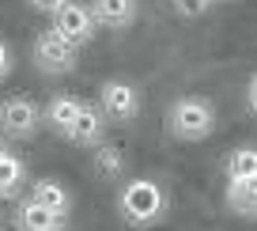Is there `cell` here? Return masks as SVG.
<instances>
[{"label":"cell","mask_w":257,"mask_h":231,"mask_svg":"<svg viewBox=\"0 0 257 231\" xmlns=\"http://www.w3.org/2000/svg\"><path fill=\"white\" fill-rule=\"evenodd\" d=\"M117 216L128 227H152L167 216V193L152 178H128L117 190Z\"/></svg>","instance_id":"6da1fadb"},{"label":"cell","mask_w":257,"mask_h":231,"mask_svg":"<svg viewBox=\"0 0 257 231\" xmlns=\"http://www.w3.org/2000/svg\"><path fill=\"white\" fill-rule=\"evenodd\" d=\"M167 129L174 140H208L216 133V103L208 95H182L167 110Z\"/></svg>","instance_id":"7a4b0ae2"},{"label":"cell","mask_w":257,"mask_h":231,"mask_svg":"<svg viewBox=\"0 0 257 231\" xmlns=\"http://www.w3.org/2000/svg\"><path fill=\"white\" fill-rule=\"evenodd\" d=\"M34 64H38L46 76H68V72H76V64H80V46L61 38L53 27H46V31L34 38Z\"/></svg>","instance_id":"3957f363"},{"label":"cell","mask_w":257,"mask_h":231,"mask_svg":"<svg viewBox=\"0 0 257 231\" xmlns=\"http://www.w3.org/2000/svg\"><path fill=\"white\" fill-rule=\"evenodd\" d=\"M98 110L106 114V121L125 125V121L140 118V110H144V95H140L137 84H128V80H106L102 88H98Z\"/></svg>","instance_id":"277c9868"},{"label":"cell","mask_w":257,"mask_h":231,"mask_svg":"<svg viewBox=\"0 0 257 231\" xmlns=\"http://www.w3.org/2000/svg\"><path fill=\"white\" fill-rule=\"evenodd\" d=\"M42 125V106L27 95H12L0 103V133L12 136V140H27L34 136Z\"/></svg>","instance_id":"5b68a950"},{"label":"cell","mask_w":257,"mask_h":231,"mask_svg":"<svg viewBox=\"0 0 257 231\" xmlns=\"http://www.w3.org/2000/svg\"><path fill=\"white\" fill-rule=\"evenodd\" d=\"M49 16H53L49 27H53L61 38H68L72 46H83V42H91V34H95V16H91V8L83 0H64L61 8H53Z\"/></svg>","instance_id":"8992f818"},{"label":"cell","mask_w":257,"mask_h":231,"mask_svg":"<svg viewBox=\"0 0 257 231\" xmlns=\"http://www.w3.org/2000/svg\"><path fill=\"white\" fill-rule=\"evenodd\" d=\"M64 136H68L76 148H95V144H102L106 140V114L98 110L95 103H83Z\"/></svg>","instance_id":"52a82bcc"},{"label":"cell","mask_w":257,"mask_h":231,"mask_svg":"<svg viewBox=\"0 0 257 231\" xmlns=\"http://www.w3.org/2000/svg\"><path fill=\"white\" fill-rule=\"evenodd\" d=\"M87 8H91V16H95V27L128 31L140 16V0H91Z\"/></svg>","instance_id":"ba28073f"},{"label":"cell","mask_w":257,"mask_h":231,"mask_svg":"<svg viewBox=\"0 0 257 231\" xmlns=\"http://www.w3.org/2000/svg\"><path fill=\"white\" fill-rule=\"evenodd\" d=\"M16 227L19 231H64V227H68V220L57 216V212H49V208L38 205L34 197H27V201H19V205H16Z\"/></svg>","instance_id":"9c48e42d"},{"label":"cell","mask_w":257,"mask_h":231,"mask_svg":"<svg viewBox=\"0 0 257 231\" xmlns=\"http://www.w3.org/2000/svg\"><path fill=\"white\" fill-rule=\"evenodd\" d=\"M31 197L38 201V205H46L49 212H57V216H72V193H68V186L64 182H57V178H38V182L31 186Z\"/></svg>","instance_id":"30bf717a"},{"label":"cell","mask_w":257,"mask_h":231,"mask_svg":"<svg viewBox=\"0 0 257 231\" xmlns=\"http://www.w3.org/2000/svg\"><path fill=\"white\" fill-rule=\"evenodd\" d=\"M80 106H83V99H76V95H53L46 106H42V121H46L53 133H68V125L76 121V114H80Z\"/></svg>","instance_id":"8fae6325"},{"label":"cell","mask_w":257,"mask_h":231,"mask_svg":"<svg viewBox=\"0 0 257 231\" xmlns=\"http://www.w3.org/2000/svg\"><path fill=\"white\" fill-rule=\"evenodd\" d=\"M227 205H231L238 216L257 220V175H249V178H231V182H227Z\"/></svg>","instance_id":"7c38bea8"},{"label":"cell","mask_w":257,"mask_h":231,"mask_svg":"<svg viewBox=\"0 0 257 231\" xmlns=\"http://www.w3.org/2000/svg\"><path fill=\"white\" fill-rule=\"evenodd\" d=\"M27 182V163L12 151H4V160H0V197H16Z\"/></svg>","instance_id":"4fadbf2b"},{"label":"cell","mask_w":257,"mask_h":231,"mask_svg":"<svg viewBox=\"0 0 257 231\" xmlns=\"http://www.w3.org/2000/svg\"><path fill=\"white\" fill-rule=\"evenodd\" d=\"M223 175H227V182H231V178L257 175V148H234L223 160Z\"/></svg>","instance_id":"5bb4252c"},{"label":"cell","mask_w":257,"mask_h":231,"mask_svg":"<svg viewBox=\"0 0 257 231\" xmlns=\"http://www.w3.org/2000/svg\"><path fill=\"white\" fill-rule=\"evenodd\" d=\"M95 167L102 171L106 178H113V175H121V167H125V156L102 140V144H95Z\"/></svg>","instance_id":"9a60e30c"},{"label":"cell","mask_w":257,"mask_h":231,"mask_svg":"<svg viewBox=\"0 0 257 231\" xmlns=\"http://www.w3.org/2000/svg\"><path fill=\"white\" fill-rule=\"evenodd\" d=\"M170 8H174L178 16H185V19H197V16H204V12L212 8V0H170Z\"/></svg>","instance_id":"2e32d148"},{"label":"cell","mask_w":257,"mask_h":231,"mask_svg":"<svg viewBox=\"0 0 257 231\" xmlns=\"http://www.w3.org/2000/svg\"><path fill=\"white\" fill-rule=\"evenodd\" d=\"M12 64H16V57H12V46L0 38V80H8V76H12Z\"/></svg>","instance_id":"e0dca14e"},{"label":"cell","mask_w":257,"mask_h":231,"mask_svg":"<svg viewBox=\"0 0 257 231\" xmlns=\"http://www.w3.org/2000/svg\"><path fill=\"white\" fill-rule=\"evenodd\" d=\"M246 106H249V114L257 118V72L249 76V84H246Z\"/></svg>","instance_id":"ac0fdd59"},{"label":"cell","mask_w":257,"mask_h":231,"mask_svg":"<svg viewBox=\"0 0 257 231\" xmlns=\"http://www.w3.org/2000/svg\"><path fill=\"white\" fill-rule=\"evenodd\" d=\"M31 8H38V12H53V8H61L64 0H27Z\"/></svg>","instance_id":"d6986e66"},{"label":"cell","mask_w":257,"mask_h":231,"mask_svg":"<svg viewBox=\"0 0 257 231\" xmlns=\"http://www.w3.org/2000/svg\"><path fill=\"white\" fill-rule=\"evenodd\" d=\"M4 151H8V148H4V140H0V160H4Z\"/></svg>","instance_id":"ffe728a7"},{"label":"cell","mask_w":257,"mask_h":231,"mask_svg":"<svg viewBox=\"0 0 257 231\" xmlns=\"http://www.w3.org/2000/svg\"><path fill=\"white\" fill-rule=\"evenodd\" d=\"M223 4H231V0H223Z\"/></svg>","instance_id":"44dd1931"}]
</instances>
